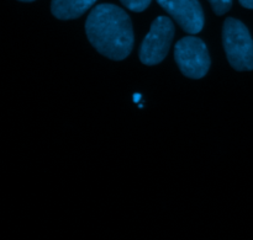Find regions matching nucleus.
I'll return each instance as SVG.
<instances>
[{"label":"nucleus","mask_w":253,"mask_h":240,"mask_svg":"<svg viewBox=\"0 0 253 240\" xmlns=\"http://www.w3.org/2000/svg\"><path fill=\"white\" fill-rule=\"evenodd\" d=\"M19 1H24V2H30V1H35V0H19Z\"/></svg>","instance_id":"9b49d317"},{"label":"nucleus","mask_w":253,"mask_h":240,"mask_svg":"<svg viewBox=\"0 0 253 240\" xmlns=\"http://www.w3.org/2000/svg\"><path fill=\"white\" fill-rule=\"evenodd\" d=\"M85 32L91 46L106 58L123 61L132 51V24L116 5H96L86 19Z\"/></svg>","instance_id":"f257e3e1"},{"label":"nucleus","mask_w":253,"mask_h":240,"mask_svg":"<svg viewBox=\"0 0 253 240\" xmlns=\"http://www.w3.org/2000/svg\"><path fill=\"white\" fill-rule=\"evenodd\" d=\"M98 0H52L51 11L59 20L78 19Z\"/></svg>","instance_id":"423d86ee"},{"label":"nucleus","mask_w":253,"mask_h":240,"mask_svg":"<svg viewBox=\"0 0 253 240\" xmlns=\"http://www.w3.org/2000/svg\"><path fill=\"white\" fill-rule=\"evenodd\" d=\"M141 100V95L140 94H135V96H133V101H135L136 103H138V101Z\"/></svg>","instance_id":"9d476101"},{"label":"nucleus","mask_w":253,"mask_h":240,"mask_svg":"<svg viewBox=\"0 0 253 240\" xmlns=\"http://www.w3.org/2000/svg\"><path fill=\"white\" fill-rule=\"evenodd\" d=\"M209 2L216 15L226 14L232 6V0H209Z\"/></svg>","instance_id":"6e6552de"},{"label":"nucleus","mask_w":253,"mask_h":240,"mask_svg":"<svg viewBox=\"0 0 253 240\" xmlns=\"http://www.w3.org/2000/svg\"><path fill=\"white\" fill-rule=\"evenodd\" d=\"M174 37V25L167 16H158L141 43L140 61L146 66L161 63L168 54Z\"/></svg>","instance_id":"20e7f679"},{"label":"nucleus","mask_w":253,"mask_h":240,"mask_svg":"<svg viewBox=\"0 0 253 240\" xmlns=\"http://www.w3.org/2000/svg\"><path fill=\"white\" fill-rule=\"evenodd\" d=\"M157 2L188 34H197L204 27V11L198 0H157Z\"/></svg>","instance_id":"39448f33"},{"label":"nucleus","mask_w":253,"mask_h":240,"mask_svg":"<svg viewBox=\"0 0 253 240\" xmlns=\"http://www.w3.org/2000/svg\"><path fill=\"white\" fill-rule=\"evenodd\" d=\"M239 1L246 9H253V0H239Z\"/></svg>","instance_id":"1a4fd4ad"},{"label":"nucleus","mask_w":253,"mask_h":240,"mask_svg":"<svg viewBox=\"0 0 253 240\" xmlns=\"http://www.w3.org/2000/svg\"><path fill=\"white\" fill-rule=\"evenodd\" d=\"M174 59L180 71L188 78H203L210 68L207 44L203 39L194 36L184 37L175 43Z\"/></svg>","instance_id":"7ed1b4c3"},{"label":"nucleus","mask_w":253,"mask_h":240,"mask_svg":"<svg viewBox=\"0 0 253 240\" xmlns=\"http://www.w3.org/2000/svg\"><path fill=\"white\" fill-rule=\"evenodd\" d=\"M222 44L232 68L239 71L253 70V39L244 22L234 17L225 20Z\"/></svg>","instance_id":"f03ea898"},{"label":"nucleus","mask_w":253,"mask_h":240,"mask_svg":"<svg viewBox=\"0 0 253 240\" xmlns=\"http://www.w3.org/2000/svg\"><path fill=\"white\" fill-rule=\"evenodd\" d=\"M120 1L123 2L124 6H126L131 11L141 12L145 11L150 6L152 0H120Z\"/></svg>","instance_id":"0eeeda50"}]
</instances>
